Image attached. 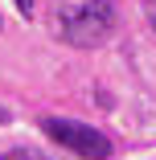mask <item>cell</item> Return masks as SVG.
Segmentation results:
<instances>
[{"mask_svg":"<svg viewBox=\"0 0 156 160\" xmlns=\"http://www.w3.org/2000/svg\"><path fill=\"white\" fill-rule=\"evenodd\" d=\"M58 37L74 49H99L115 29L111 0H86V4H62L58 8Z\"/></svg>","mask_w":156,"mask_h":160,"instance_id":"6da1fadb","label":"cell"},{"mask_svg":"<svg viewBox=\"0 0 156 160\" xmlns=\"http://www.w3.org/2000/svg\"><path fill=\"white\" fill-rule=\"evenodd\" d=\"M41 132H45L53 144L70 148L74 156H82V160H111V152H115V144H111V140L99 132V127H90V123H78V119L45 115V119H41Z\"/></svg>","mask_w":156,"mask_h":160,"instance_id":"7a4b0ae2","label":"cell"},{"mask_svg":"<svg viewBox=\"0 0 156 160\" xmlns=\"http://www.w3.org/2000/svg\"><path fill=\"white\" fill-rule=\"evenodd\" d=\"M13 4H17V8H21L25 17H29V12H33V0H13Z\"/></svg>","mask_w":156,"mask_h":160,"instance_id":"5b68a950","label":"cell"},{"mask_svg":"<svg viewBox=\"0 0 156 160\" xmlns=\"http://www.w3.org/2000/svg\"><path fill=\"white\" fill-rule=\"evenodd\" d=\"M0 29H4V21H0Z\"/></svg>","mask_w":156,"mask_h":160,"instance_id":"52a82bcc","label":"cell"},{"mask_svg":"<svg viewBox=\"0 0 156 160\" xmlns=\"http://www.w3.org/2000/svg\"><path fill=\"white\" fill-rule=\"evenodd\" d=\"M0 160H49V156L37 148H8V152H0Z\"/></svg>","mask_w":156,"mask_h":160,"instance_id":"3957f363","label":"cell"},{"mask_svg":"<svg viewBox=\"0 0 156 160\" xmlns=\"http://www.w3.org/2000/svg\"><path fill=\"white\" fill-rule=\"evenodd\" d=\"M144 12H148V21H152V29H156V4H152V0H144Z\"/></svg>","mask_w":156,"mask_h":160,"instance_id":"277c9868","label":"cell"},{"mask_svg":"<svg viewBox=\"0 0 156 160\" xmlns=\"http://www.w3.org/2000/svg\"><path fill=\"white\" fill-rule=\"evenodd\" d=\"M8 119H13V115H8V111H4V107H0V127H4V123H8Z\"/></svg>","mask_w":156,"mask_h":160,"instance_id":"8992f818","label":"cell"}]
</instances>
